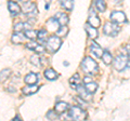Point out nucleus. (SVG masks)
I'll list each match as a JSON object with an SVG mask.
<instances>
[{"label":"nucleus","mask_w":130,"mask_h":121,"mask_svg":"<svg viewBox=\"0 0 130 121\" xmlns=\"http://www.w3.org/2000/svg\"><path fill=\"white\" fill-rule=\"evenodd\" d=\"M61 6L67 11H72L74 8V1L72 0H66V1H61Z\"/></svg>","instance_id":"nucleus-28"},{"label":"nucleus","mask_w":130,"mask_h":121,"mask_svg":"<svg viewBox=\"0 0 130 121\" xmlns=\"http://www.w3.org/2000/svg\"><path fill=\"white\" fill-rule=\"evenodd\" d=\"M37 38H38L40 43H46L48 41V39H49V37H48V30H46V29L39 30L38 34H37Z\"/></svg>","instance_id":"nucleus-23"},{"label":"nucleus","mask_w":130,"mask_h":121,"mask_svg":"<svg viewBox=\"0 0 130 121\" xmlns=\"http://www.w3.org/2000/svg\"><path fill=\"white\" fill-rule=\"evenodd\" d=\"M12 121H23L22 119H21V117L20 116H15L13 119H12Z\"/></svg>","instance_id":"nucleus-34"},{"label":"nucleus","mask_w":130,"mask_h":121,"mask_svg":"<svg viewBox=\"0 0 130 121\" xmlns=\"http://www.w3.org/2000/svg\"><path fill=\"white\" fill-rule=\"evenodd\" d=\"M85 30L87 31V34H88V36H89V38L95 39V38L98 37V30H96V28L92 27L91 25H89L88 23L86 24V25H85Z\"/></svg>","instance_id":"nucleus-18"},{"label":"nucleus","mask_w":130,"mask_h":121,"mask_svg":"<svg viewBox=\"0 0 130 121\" xmlns=\"http://www.w3.org/2000/svg\"><path fill=\"white\" fill-rule=\"evenodd\" d=\"M24 81H25V83H27V86H34L38 81V75L35 74V72H29L28 75L25 76Z\"/></svg>","instance_id":"nucleus-14"},{"label":"nucleus","mask_w":130,"mask_h":121,"mask_svg":"<svg viewBox=\"0 0 130 121\" xmlns=\"http://www.w3.org/2000/svg\"><path fill=\"white\" fill-rule=\"evenodd\" d=\"M94 5L96 7L98 11H100V12H104L105 9H106V3H105V1H103V0H96Z\"/></svg>","instance_id":"nucleus-30"},{"label":"nucleus","mask_w":130,"mask_h":121,"mask_svg":"<svg viewBox=\"0 0 130 121\" xmlns=\"http://www.w3.org/2000/svg\"><path fill=\"white\" fill-rule=\"evenodd\" d=\"M70 83L73 89H76L78 88L79 86H81V80H80V76L79 74H75L74 76H72L71 79H70Z\"/></svg>","instance_id":"nucleus-20"},{"label":"nucleus","mask_w":130,"mask_h":121,"mask_svg":"<svg viewBox=\"0 0 130 121\" xmlns=\"http://www.w3.org/2000/svg\"><path fill=\"white\" fill-rule=\"evenodd\" d=\"M8 9H9L10 13L15 16V15H18L20 12H21V7L19 6L18 2H14V1H9L8 2Z\"/></svg>","instance_id":"nucleus-12"},{"label":"nucleus","mask_w":130,"mask_h":121,"mask_svg":"<svg viewBox=\"0 0 130 121\" xmlns=\"http://www.w3.org/2000/svg\"><path fill=\"white\" fill-rule=\"evenodd\" d=\"M85 89H86V91L89 94H93L98 90V83L93 81L90 83H87V84H85Z\"/></svg>","instance_id":"nucleus-25"},{"label":"nucleus","mask_w":130,"mask_h":121,"mask_svg":"<svg viewBox=\"0 0 130 121\" xmlns=\"http://www.w3.org/2000/svg\"><path fill=\"white\" fill-rule=\"evenodd\" d=\"M68 117L73 121H86L87 112L78 106H72L68 109Z\"/></svg>","instance_id":"nucleus-2"},{"label":"nucleus","mask_w":130,"mask_h":121,"mask_svg":"<svg viewBox=\"0 0 130 121\" xmlns=\"http://www.w3.org/2000/svg\"><path fill=\"white\" fill-rule=\"evenodd\" d=\"M24 39H25V36H24L23 33H15L12 35V42L15 43V44H20V43H22L24 41Z\"/></svg>","instance_id":"nucleus-21"},{"label":"nucleus","mask_w":130,"mask_h":121,"mask_svg":"<svg viewBox=\"0 0 130 121\" xmlns=\"http://www.w3.org/2000/svg\"><path fill=\"white\" fill-rule=\"evenodd\" d=\"M114 68L117 70V71H123L126 67L129 65V58L127 54H124V53H120L116 56V58L114 59Z\"/></svg>","instance_id":"nucleus-3"},{"label":"nucleus","mask_w":130,"mask_h":121,"mask_svg":"<svg viewBox=\"0 0 130 121\" xmlns=\"http://www.w3.org/2000/svg\"><path fill=\"white\" fill-rule=\"evenodd\" d=\"M102 61L104 62V64H106V65H108V64H111L113 62V57H112V54L109 53L108 51H103V55H102Z\"/></svg>","instance_id":"nucleus-26"},{"label":"nucleus","mask_w":130,"mask_h":121,"mask_svg":"<svg viewBox=\"0 0 130 121\" xmlns=\"http://www.w3.org/2000/svg\"><path fill=\"white\" fill-rule=\"evenodd\" d=\"M39 90V87L38 86H26L22 89V93L24 95H30V94H34L36 93Z\"/></svg>","instance_id":"nucleus-19"},{"label":"nucleus","mask_w":130,"mask_h":121,"mask_svg":"<svg viewBox=\"0 0 130 121\" xmlns=\"http://www.w3.org/2000/svg\"><path fill=\"white\" fill-rule=\"evenodd\" d=\"M61 44H62V40H61L60 37H58V36H51V37H49L48 41L46 42V49L50 53H55L60 49Z\"/></svg>","instance_id":"nucleus-4"},{"label":"nucleus","mask_w":130,"mask_h":121,"mask_svg":"<svg viewBox=\"0 0 130 121\" xmlns=\"http://www.w3.org/2000/svg\"><path fill=\"white\" fill-rule=\"evenodd\" d=\"M84 82H85V84L90 83V82H92V79H91L90 77H85V78H84Z\"/></svg>","instance_id":"nucleus-33"},{"label":"nucleus","mask_w":130,"mask_h":121,"mask_svg":"<svg viewBox=\"0 0 130 121\" xmlns=\"http://www.w3.org/2000/svg\"><path fill=\"white\" fill-rule=\"evenodd\" d=\"M119 31H120V27L113 22H106L103 26V33L106 36H109V37H115Z\"/></svg>","instance_id":"nucleus-6"},{"label":"nucleus","mask_w":130,"mask_h":121,"mask_svg":"<svg viewBox=\"0 0 130 121\" xmlns=\"http://www.w3.org/2000/svg\"><path fill=\"white\" fill-rule=\"evenodd\" d=\"M22 9H23V12L28 17H36L38 14L37 6H36V3H34V2H30V1L23 2Z\"/></svg>","instance_id":"nucleus-5"},{"label":"nucleus","mask_w":130,"mask_h":121,"mask_svg":"<svg viewBox=\"0 0 130 121\" xmlns=\"http://www.w3.org/2000/svg\"><path fill=\"white\" fill-rule=\"evenodd\" d=\"M26 48L27 49H29V50H32L34 52H36V53H38V55L46 52V48H44L42 44H39L38 42H36V41L27 42L26 43Z\"/></svg>","instance_id":"nucleus-7"},{"label":"nucleus","mask_w":130,"mask_h":121,"mask_svg":"<svg viewBox=\"0 0 130 121\" xmlns=\"http://www.w3.org/2000/svg\"><path fill=\"white\" fill-rule=\"evenodd\" d=\"M47 26L49 27V29H50V30H53V31H58L59 28L61 27L54 17L50 18V19H49V21L47 22Z\"/></svg>","instance_id":"nucleus-22"},{"label":"nucleus","mask_w":130,"mask_h":121,"mask_svg":"<svg viewBox=\"0 0 130 121\" xmlns=\"http://www.w3.org/2000/svg\"><path fill=\"white\" fill-rule=\"evenodd\" d=\"M68 33V28L66 26H61L59 28V30L56 31V35L55 36H58V37H64V36H66Z\"/></svg>","instance_id":"nucleus-31"},{"label":"nucleus","mask_w":130,"mask_h":121,"mask_svg":"<svg viewBox=\"0 0 130 121\" xmlns=\"http://www.w3.org/2000/svg\"><path fill=\"white\" fill-rule=\"evenodd\" d=\"M58 117L59 115L55 112V110H49L47 114V118L49 120H55V119H58Z\"/></svg>","instance_id":"nucleus-32"},{"label":"nucleus","mask_w":130,"mask_h":121,"mask_svg":"<svg viewBox=\"0 0 130 121\" xmlns=\"http://www.w3.org/2000/svg\"><path fill=\"white\" fill-rule=\"evenodd\" d=\"M68 109H70V105H68L66 102H63V100H60V102H58L55 104L54 106V110L56 114H63V112L67 111Z\"/></svg>","instance_id":"nucleus-10"},{"label":"nucleus","mask_w":130,"mask_h":121,"mask_svg":"<svg viewBox=\"0 0 130 121\" xmlns=\"http://www.w3.org/2000/svg\"><path fill=\"white\" fill-rule=\"evenodd\" d=\"M126 50H127V52H128L129 55H130V44H129V46H127V48H126Z\"/></svg>","instance_id":"nucleus-35"},{"label":"nucleus","mask_w":130,"mask_h":121,"mask_svg":"<svg viewBox=\"0 0 130 121\" xmlns=\"http://www.w3.org/2000/svg\"><path fill=\"white\" fill-rule=\"evenodd\" d=\"M37 34H38V31H35V30H26L25 33H24V36H25V38L27 39H30V41H32L36 37H37Z\"/></svg>","instance_id":"nucleus-29"},{"label":"nucleus","mask_w":130,"mask_h":121,"mask_svg":"<svg viewBox=\"0 0 130 121\" xmlns=\"http://www.w3.org/2000/svg\"><path fill=\"white\" fill-rule=\"evenodd\" d=\"M31 29V25L29 23H22L19 22L14 25V31L15 33H25L26 30Z\"/></svg>","instance_id":"nucleus-11"},{"label":"nucleus","mask_w":130,"mask_h":121,"mask_svg":"<svg viewBox=\"0 0 130 121\" xmlns=\"http://www.w3.org/2000/svg\"><path fill=\"white\" fill-rule=\"evenodd\" d=\"M10 75H11V69H9V68H6V69L1 70L0 71V82L6 81V80L9 78Z\"/></svg>","instance_id":"nucleus-27"},{"label":"nucleus","mask_w":130,"mask_h":121,"mask_svg":"<svg viewBox=\"0 0 130 121\" xmlns=\"http://www.w3.org/2000/svg\"><path fill=\"white\" fill-rule=\"evenodd\" d=\"M44 77H46L48 80H50V81H53V80L58 79L59 74L55 70L52 69V68H48V69L44 70Z\"/></svg>","instance_id":"nucleus-17"},{"label":"nucleus","mask_w":130,"mask_h":121,"mask_svg":"<svg viewBox=\"0 0 130 121\" xmlns=\"http://www.w3.org/2000/svg\"><path fill=\"white\" fill-rule=\"evenodd\" d=\"M81 68H83L85 74H87V75L95 74V72H98V69H99L98 63L94 59H92L90 56H87V57H85L83 59V62H81Z\"/></svg>","instance_id":"nucleus-1"},{"label":"nucleus","mask_w":130,"mask_h":121,"mask_svg":"<svg viewBox=\"0 0 130 121\" xmlns=\"http://www.w3.org/2000/svg\"><path fill=\"white\" fill-rule=\"evenodd\" d=\"M90 51L93 53V55H95L96 57H102L103 55V50L101 49V47L96 42L93 41L90 46Z\"/></svg>","instance_id":"nucleus-15"},{"label":"nucleus","mask_w":130,"mask_h":121,"mask_svg":"<svg viewBox=\"0 0 130 121\" xmlns=\"http://www.w3.org/2000/svg\"><path fill=\"white\" fill-rule=\"evenodd\" d=\"M88 24L89 25H91L92 27H99L100 26V24H101V21H100V18L98 17V15L96 13L94 12V10H93V8L91 7L90 8V11H89V19H88Z\"/></svg>","instance_id":"nucleus-9"},{"label":"nucleus","mask_w":130,"mask_h":121,"mask_svg":"<svg viewBox=\"0 0 130 121\" xmlns=\"http://www.w3.org/2000/svg\"><path fill=\"white\" fill-rule=\"evenodd\" d=\"M111 19L113 23L118 24V23H124L127 21V16L123 11H114L111 14Z\"/></svg>","instance_id":"nucleus-8"},{"label":"nucleus","mask_w":130,"mask_h":121,"mask_svg":"<svg viewBox=\"0 0 130 121\" xmlns=\"http://www.w3.org/2000/svg\"><path fill=\"white\" fill-rule=\"evenodd\" d=\"M77 92H78V94L81 98H83L84 100H86V102H89V100L91 99V94H89L88 92L86 91V89H85V87H81L79 86L78 88L76 89Z\"/></svg>","instance_id":"nucleus-16"},{"label":"nucleus","mask_w":130,"mask_h":121,"mask_svg":"<svg viewBox=\"0 0 130 121\" xmlns=\"http://www.w3.org/2000/svg\"><path fill=\"white\" fill-rule=\"evenodd\" d=\"M54 18L56 19V22L59 23L60 26H65L68 23V16L65 13H63V12H59V13H56Z\"/></svg>","instance_id":"nucleus-13"},{"label":"nucleus","mask_w":130,"mask_h":121,"mask_svg":"<svg viewBox=\"0 0 130 121\" xmlns=\"http://www.w3.org/2000/svg\"><path fill=\"white\" fill-rule=\"evenodd\" d=\"M42 61H43V58H41L40 56L38 55V54H34L30 57V62H31V64L32 65H35V66H37V67H41L42 66Z\"/></svg>","instance_id":"nucleus-24"}]
</instances>
